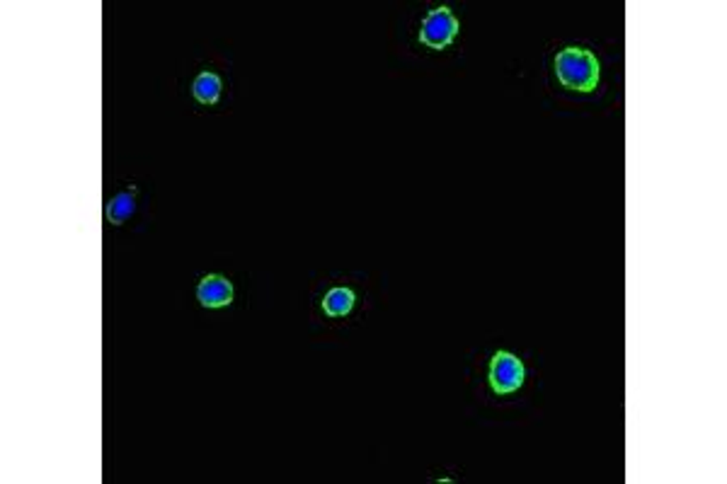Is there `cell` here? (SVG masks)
Wrapping results in <instances>:
<instances>
[{"label":"cell","instance_id":"obj_2","mask_svg":"<svg viewBox=\"0 0 727 484\" xmlns=\"http://www.w3.org/2000/svg\"><path fill=\"white\" fill-rule=\"evenodd\" d=\"M456 35H459V20L453 18L449 8H437L422 20L420 42L434 52H442L456 39Z\"/></svg>","mask_w":727,"mask_h":484},{"label":"cell","instance_id":"obj_5","mask_svg":"<svg viewBox=\"0 0 727 484\" xmlns=\"http://www.w3.org/2000/svg\"><path fill=\"white\" fill-rule=\"evenodd\" d=\"M355 308V294L349 288H332L323 298V311L328 312L330 318H345L347 312H352Z\"/></svg>","mask_w":727,"mask_h":484},{"label":"cell","instance_id":"obj_3","mask_svg":"<svg viewBox=\"0 0 727 484\" xmlns=\"http://www.w3.org/2000/svg\"><path fill=\"white\" fill-rule=\"evenodd\" d=\"M524 383V363L510 351H497L490 363V385L497 395H510Z\"/></svg>","mask_w":727,"mask_h":484},{"label":"cell","instance_id":"obj_4","mask_svg":"<svg viewBox=\"0 0 727 484\" xmlns=\"http://www.w3.org/2000/svg\"><path fill=\"white\" fill-rule=\"evenodd\" d=\"M197 298L204 308H225L233 301V286L225 277H204L197 286Z\"/></svg>","mask_w":727,"mask_h":484},{"label":"cell","instance_id":"obj_6","mask_svg":"<svg viewBox=\"0 0 727 484\" xmlns=\"http://www.w3.org/2000/svg\"><path fill=\"white\" fill-rule=\"evenodd\" d=\"M192 95L197 97V102L201 104H214L221 97V78L216 73H208L204 70L201 76H197L194 85H192Z\"/></svg>","mask_w":727,"mask_h":484},{"label":"cell","instance_id":"obj_1","mask_svg":"<svg viewBox=\"0 0 727 484\" xmlns=\"http://www.w3.org/2000/svg\"><path fill=\"white\" fill-rule=\"evenodd\" d=\"M555 76L568 90L592 93L599 83V60L587 49L568 46L555 56Z\"/></svg>","mask_w":727,"mask_h":484},{"label":"cell","instance_id":"obj_7","mask_svg":"<svg viewBox=\"0 0 727 484\" xmlns=\"http://www.w3.org/2000/svg\"><path fill=\"white\" fill-rule=\"evenodd\" d=\"M134 208H136V204H134V197L131 194H127V191H121V194H117L114 199H110V204H107V221L114 225H121L127 218L134 214Z\"/></svg>","mask_w":727,"mask_h":484}]
</instances>
